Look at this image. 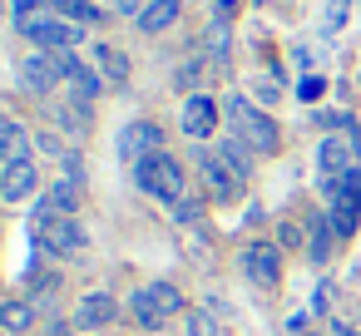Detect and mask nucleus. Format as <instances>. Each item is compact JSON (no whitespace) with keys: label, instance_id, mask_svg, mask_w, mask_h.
<instances>
[{"label":"nucleus","instance_id":"obj_2","mask_svg":"<svg viewBox=\"0 0 361 336\" xmlns=\"http://www.w3.org/2000/svg\"><path fill=\"white\" fill-rule=\"evenodd\" d=\"M228 124H233V139H243L252 154H272V149H277V124H272L257 104H247L243 94L228 99Z\"/></svg>","mask_w":361,"mask_h":336},{"label":"nucleus","instance_id":"obj_5","mask_svg":"<svg viewBox=\"0 0 361 336\" xmlns=\"http://www.w3.org/2000/svg\"><path fill=\"white\" fill-rule=\"evenodd\" d=\"M30 237H35V247H40L45 257H70V252L85 247V228H80V218H50V223L30 228Z\"/></svg>","mask_w":361,"mask_h":336},{"label":"nucleus","instance_id":"obj_30","mask_svg":"<svg viewBox=\"0 0 361 336\" xmlns=\"http://www.w3.org/2000/svg\"><path fill=\"white\" fill-rule=\"evenodd\" d=\"M0 336H6V326H0Z\"/></svg>","mask_w":361,"mask_h":336},{"label":"nucleus","instance_id":"obj_21","mask_svg":"<svg viewBox=\"0 0 361 336\" xmlns=\"http://www.w3.org/2000/svg\"><path fill=\"white\" fill-rule=\"evenodd\" d=\"M99 70H104V80L124 85V80H129V55L114 50V45H99Z\"/></svg>","mask_w":361,"mask_h":336},{"label":"nucleus","instance_id":"obj_18","mask_svg":"<svg viewBox=\"0 0 361 336\" xmlns=\"http://www.w3.org/2000/svg\"><path fill=\"white\" fill-rule=\"evenodd\" d=\"M178 20V0H149V6L139 11V30L144 35H159V30H169Z\"/></svg>","mask_w":361,"mask_h":336},{"label":"nucleus","instance_id":"obj_28","mask_svg":"<svg viewBox=\"0 0 361 336\" xmlns=\"http://www.w3.org/2000/svg\"><path fill=\"white\" fill-rule=\"evenodd\" d=\"M114 6H119L124 15H134V20H139V11H144V6H139V0H114Z\"/></svg>","mask_w":361,"mask_h":336},{"label":"nucleus","instance_id":"obj_9","mask_svg":"<svg viewBox=\"0 0 361 336\" xmlns=\"http://www.w3.org/2000/svg\"><path fill=\"white\" fill-rule=\"evenodd\" d=\"M243 277H247L252 287H277V277H282V252H277L272 242L243 247Z\"/></svg>","mask_w":361,"mask_h":336},{"label":"nucleus","instance_id":"obj_20","mask_svg":"<svg viewBox=\"0 0 361 336\" xmlns=\"http://www.w3.org/2000/svg\"><path fill=\"white\" fill-rule=\"evenodd\" d=\"M331 218H312V228H307V252H312V262H326V252H331Z\"/></svg>","mask_w":361,"mask_h":336},{"label":"nucleus","instance_id":"obj_12","mask_svg":"<svg viewBox=\"0 0 361 336\" xmlns=\"http://www.w3.org/2000/svg\"><path fill=\"white\" fill-rule=\"evenodd\" d=\"M317 173H322V188L331 193L341 178H351L356 168H351V144L346 139H322V149H317Z\"/></svg>","mask_w":361,"mask_h":336},{"label":"nucleus","instance_id":"obj_29","mask_svg":"<svg viewBox=\"0 0 361 336\" xmlns=\"http://www.w3.org/2000/svg\"><path fill=\"white\" fill-rule=\"evenodd\" d=\"M0 173H6V154H0Z\"/></svg>","mask_w":361,"mask_h":336},{"label":"nucleus","instance_id":"obj_17","mask_svg":"<svg viewBox=\"0 0 361 336\" xmlns=\"http://www.w3.org/2000/svg\"><path fill=\"white\" fill-rule=\"evenodd\" d=\"M30 134L16 124V119H0V154H6V163H20V158H30Z\"/></svg>","mask_w":361,"mask_h":336},{"label":"nucleus","instance_id":"obj_24","mask_svg":"<svg viewBox=\"0 0 361 336\" xmlns=\"http://www.w3.org/2000/svg\"><path fill=\"white\" fill-rule=\"evenodd\" d=\"M188 336H223V331H218V311H213V306L188 311Z\"/></svg>","mask_w":361,"mask_h":336},{"label":"nucleus","instance_id":"obj_4","mask_svg":"<svg viewBox=\"0 0 361 336\" xmlns=\"http://www.w3.org/2000/svg\"><path fill=\"white\" fill-rule=\"evenodd\" d=\"M129 306H134V321H139L144 331H159L169 316L183 311V297H178L173 282H149V287H139V292L129 297Z\"/></svg>","mask_w":361,"mask_h":336},{"label":"nucleus","instance_id":"obj_8","mask_svg":"<svg viewBox=\"0 0 361 336\" xmlns=\"http://www.w3.org/2000/svg\"><path fill=\"white\" fill-rule=\"evenodd\" d=\"M20 80H25V89L50 94V89L65 80V55H55V50H35V55L20 65Z\"/></svg>","mask_w":361,"mask_h":336},{"label":"nucleus","instance_id":"obj_10","mask_svg":"<svg viewBox=\"0 0 361 336\" xmlns=\"http://www.w3.org/2000/svg\"><path fill=\"white\" fill-rule=\"evenodd\" d=\"M0 198H6V203H30V198H40V168H35V158L6 163V173H0Z\"/></svg>","mask_w":361,"mask_h":336},{"label":"nucleus","instance_id":"obj_14","mask_svg":"<svg viewBox=\"0 0 361 336\" xmlns=\"http://www.w3.org/2000/svg\"><path fill=\"white\" fill-rule=\"evenodd\" d=\"M198 168H203V178H208V193H213L218 203H223V198H238V183H243V178H238V173H233V168H228L218 154L198 149Z\"/></svg>","mask_w":361,"mask_h":336},{"label":"nucleus","instance_id":"obj_27","mask_svg":"<svg viewBox=\"0 0 361 336\" xmlns=\"http://www.w3.org/2000/svg\"><path fill=\"white\" fill-rule=\"evenodd\" d=\"M16 6V20H25V15H35V0H11Z\"/></svg>","mask_w":361,"mask_h":336},{"label":"nucleus","instance_id":"obj_23","mask_svg":"<svg viewBox=\"0 0 361 336\" xmlns=\"http://www.w3.org/2000/svg\"><path fill=\"white\" fill-rule=\"evenodd\" d=\"M50 6H55L65 20H80V25H94V20H99V11L90 6V0H50Z\"/></svg>","mask_w":361,"mask_h":336},{"label":"nucleus","instance_id":"obj_1","mask_svg":"<svg viewBox=\"0 0 361 336\" xmlns=\"http://www.w3.org/2000/svg\"><path fill=\"white\" fill-rule=\"evenodd\" d=\"M134 183H139L154 203H173V208H178V203L188 198V173H183V163H178L173 154H164V149L134 163Z\"/></svg>","mask_w":361,"mask_h":336},{"label":"nucleus","instance_id":"obj_15","mask_svg":"<svg viewBox=\"0 0 361 336\" xmlns=\"http://www.w3.org/2000/svg\"><path fill=\"white\" fill-rule=\"evenodd\" d=\"M119 316V301L109 297V292H90L80 306H75V326L80 331H99V326H109Z\"/></svg>","mask_w":361,"mask_h":336},{"label":"nucleus","instance_id":"obj_26","mask_svg":"<svg viewBox=\"0 0 361 336\" xmlns=\"http://www.w3.org/2000/svg\"><path fill=\"white\" fill-rule=\"evenodd\" d=\"M322 89H326V80H322V75H307V80L297 85V94H302V99H317Z\"/></svg>","mask_w":361,"mask_h":336},{"label":"nucleus","instance_id":"obj_7","mask_svg":"<svg viewBox=\"0 0 361 336\" xmlns=\"http://www.w3.org/2000/svg\"><path fill=\"white\" fill-rule=\"evenodd\" d=\"M356 223H361V173L341 178L331 188V228H336V237H351Z\"/></svg>","mask_w":361,"mask_h":336},{"label":"nucleus","instance_id":"obj_19","mask_svg":"<svg viewBox=\"0 0 361 336\" xmlns=\"http://www.w3.org/2000/svg\"><path fill=\"white\" fill-rule=\"evenodd\" d=\"M218 158H223V163H228V168H233L238 178H247V173H252V149H247L243 139H233V134L223 139V149H218Z\"/></svg>","mask_w":361,"mask_h":336},{"label":"nucleus","instance_id":"obj_6","mask_svg":"<svg viewBox=\"0 0 361 336\" xmlns=\"http://www.w3.org/2000/svg\"><path fill=\"white\" fill-rule=\"evenodd\" d=\"M50 218H80V183H75V178H60V183H50V188L35 198L30 228H40V223H50Z\"/></svg>","mask_w":361,"mask_h":336},{"label":"nucleus","instance_id":"obj_16","mask_svg":"<svg viewBox=\"0 0 361 336\" xmlns=\"http://www.w3.org/2000/svg\"><path fill=\"white\" fill-rule=\"evenodd\" d=\"M65 80H70V89L80 94V104H94V99H99V75H94L85 60L65 55Z\"/></svg>","mask_w":361,"mask_h":336},{"label":"nucleus","instance_id":"obj_25","mask_svg":"<svg viewBox=\"0 0 361 336\" xmlns=\"http://www.w3.org/2000/svg\"><path fill=\"white\" fill-rule=\"evenodd\" d=\"M203 218V198H183L178 203V223H198Z\"/></svg>","mask_w":361,"mask_h":336},{"label":"nucleus","instance_id":"obj_3","mask_svg":"<svg viewBox=\"0 0 361 336\" xmlns=\"http://www.w3.org/2000/svg\"><path fill=\"white\" fill-rule=\"evenodd\" d=\"M20 35H25L35 50H55V55H65V50H75V45L85 40V25H70L65 15H45V11H35V15L20 20Z\"/></svg>","mask_w":361,"mask_h":336},{"label":"nucleus","instance_id":"obj_13","mask_svg":"<svg viewBox=\"0 0 361 336\" xmlns=\"http://www.w3.org/2000/svg\"><path fill=\"white\" fill-rule=\"evenodd\" d=\"M178 124H183V134L188 139H213V129H218V104L208 99V94H188L183 99V109H178Z\"/></svg>","mask_w":361,"mask_h":336},{"label":"nucleus","instance_id":"obj_22","mask_svg":"<svg viewBox=\"0 0 361 336\" xmlns=\"http://www.w3.org/2000/svg\"><path fill=\"white\" fill-rule=\"evenodd\" d=\"M30 321H35L30 301H0V326H6V331H25Z\"/></svg>","mask_w":361,"mask_h":336},{"label":"nucleus","instance_id":"obj_11","mask_svg":"<svg viewBox=\"0 0 361 336\" xmlns=\"http://www.w3.org/2000/svg\"><path fill=\"white\" fill-rule=\"evenodd\" d=\"M159 144H164V129H159L154 119H134V124H124V134H119V158L139 163V158L159 154Z\"/></svg>","mask_w":361,"mask_h":336}]
</instances>
